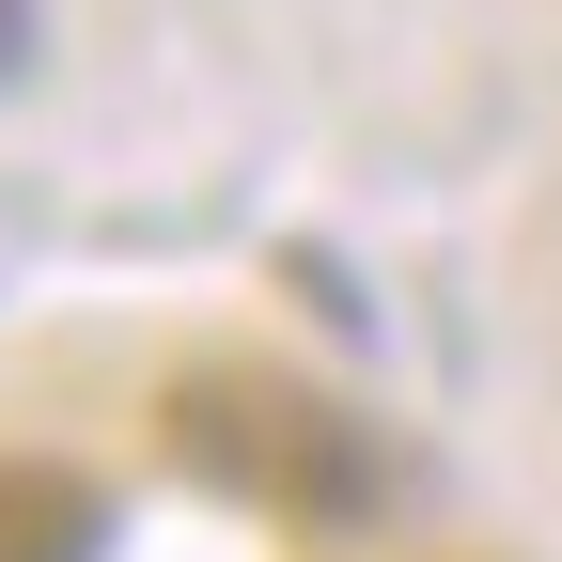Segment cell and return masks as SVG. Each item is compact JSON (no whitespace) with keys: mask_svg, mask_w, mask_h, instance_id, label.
Instances as JSON below:
<instances>
[{"mask_svg":"<svg viewBox=\"0 0 562 562\" xmlns=\"http://www.w3.org/2000/svg\"><path fill=\"white\" fill-rule=\"evenodd\" d=\"M16 63H32V0H0V79H16Z\"/></svg>","mask_w":562,"mask_h":562,"instance_id":"cell-3","label":"cell"},{"mask_svg":"<svg viewBox=\"0 0 562 562\" xmlns=\"http://www.w3.org/2000/svg\"><path fill=\"white\" fill-rule=\"evenodd\" d=\"M110 547V501L47 453H0V562H94Z\"/></svg>","mask_w":562,"mask_h":562,"instance_id":"cell-2","label":"cell"},{"mask_svg":"<svg viewBox=\"0 0 562 562\" xmlns=\"http://www.w3.org/2000/svg\"><path fill=\"white\" fill-rule=\"evenodd\" d=\"M172 453L203 484H235V501L266 516H297V531H360L391 501V453L360 438V406H328V391H250V375H203L172 406Z\"/></svg>","mask_w":562,"mask_h":562,"instance_id":"cell-1","label":"cell"}]
</instances>
